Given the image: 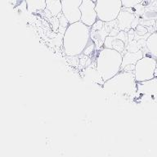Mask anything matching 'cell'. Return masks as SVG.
<instances>
[{
	"label": "cell",
	"instance_id": "cell-13",
	"mask_svg": "<svg viewBox=\"0 0 157 157\" xmlns=\"http://www.w3.org/2000/svg\"><path fill=\"white\" fill-rule=\"evenodd\" d=\"M145 48L147 52V56H151L157 60V32L152 33L146 39Z\"/></svg>",
	"mask_w": 157,
	"mask_h": 157
},
{
	"label": "cell",
	"instance_id": "cell-8",
	"mask_svg": "<svg viewBox=\"0 0 157 157\" xmlns=\"http://www.w3.org/2000/svg\"><path fill=\"white\" fill-rule=\"evenodd\" d=\"M83 0H61V12L68 20L70 24L80 21L81 12L79 10Z\"/></svg>",
	"mask_w": 157,
	"mask_h": 157
},
{
	"label": "cell",
	"instance_id": "cell-1",
	"mask_svg": "<svg viewBox=\"0 0 157 157\" xmlns=\"http://www.w3.org/2000/svg\"><path fill=\"white\" fill-rule=\"evenodd\" d=\"M137 82L133 71H120L112 78L105 81L103 89L113 98L123 101H132L137 91Z\"/></svg>",
	"mask_w": 157,
	"mask_h": 157
},
{
	"label": "cell",
	"instance_id": "cell-3",
	"mask_svg": "<svg viewBox=\"0 0 157 157\" xmlns=\"http://www.w3.org/2000/svg\"><path fill=\"white\" fill-rule=\"evenodd\" d=\"M122 61V54L116 50L107 48L101 49L96 61V67L104 82L121 71Z\"/></svg>",
	"mask_w": 157,
	"mask_h": 157
},
{
	"label": "cell",
	"instance_id": "cell-22",
	"mask_svg": "<svg viewBox=\"0 0 157 157\" xmlns=\"http://www.w3.org/2000/svg\"><path fill=\"white\" fill-rule=\"evenodd\" d=\"M155 77H156L157 78V67L155 69Z\"/></svg>",
	"mask_w": 157,
	"mask_h": 157
},
{
	"label": "cell",
	"instance_id": "cell-6",
	"mask_svg": "<svg viewBox=\"0 0 157 157\" xmlns=\"http://www.w3.org/2000/svg\"><path fill=\"white\" fill-rule=\"evenodd\" d=\"M137 91L135 98L146 102H157V78L143 82H137Z\"/></svg>",
	"mask_w": 157,
	"mask_h": 157
},
{
	"label": "cell",
	"instance_id": "cell-15",
	"mask_svg": "<svg viewBox=\"0 0 157 157\" xmlns=\"http://www.w3.org/2000/svg\"><path fill=\"white\" fill-rule=\"evenodd\" d=\"M61 0H46V9L52 17H57L61 12Z\"/></svg>",
	"mask_w": 157,
	"mask_h": 157
},
{
	"label": "cell",
	"instance_id": "cell-23",
	"mask_svg": "<svg viewBox=\"0 0 157 157\" xmlns=\"http://www.w3.org/2000/svg\"><path fill=\"white\" fill-rule=\"evenodd\" d=\"M93 2H97V0H93Z\"/></svg>",
	"mask_w": 157,
	"mask_h": 157
},
{
	"label": "cell",
	"instance_id": "cell-9",
	"mask_svg": "<svg viewBox=\"0 0 157 157\" xmlns=\"http://www.w3.org/2000/svg\"><path fill=\"white\" fill-rule=\"evenodd\" d=\"M128 44V32L120 30L117 34L113 36H107L105 38L103 48H107L116 50L122 54L126 51V48Z\"/></svg>",
	"mask_w": 157,
	"mask_h": 157
},
{
	"label": "cell",
	"instance_id": "cell-10",
	"mask_svg": "<svg viewBox=\"0 0 157 157\" xmlns=\"http://www.w3.org/2000/svg\"><path fill=\"white\" fill-rule=\"evenodd\" d=\"M95 7L96 2L93 0H83L79 7L81 12L80 21L89 27L93 26V25L98 20Z\"/></svg>",
	"mask_w": 157,
	"mask_h": 157
},
{
	"label": "cell",
	"instance_id": "cell-14",
	"mask_svg": "<svg viewBox=\"0 0 157 157\" xmlns=\"http://www.w3.org/2000/svg\"><path fill=\"white\" fill-rule=\"evenodd\" d=\"M84 76H85V78L91 81L92 83H98V84H101V85H103V83H104L102 77L100 75V73L98 72L96 66L93 67V66H90L87 67L84 71Z\"/></svg>",
	"mask_w": 157,
	"mask_h": 157
},
{
	"label": "cell",
	"instance_id": "cell-24",
	"mask_svg": "<svg viewBox=\"0 0 157 157\" xmlns=\"http://www.w3.org/2000/svg\"><path fill=\"white\" fill-rule=\"evenodd\" d=\"M156 3H157V0H156Z\"/></svg>",
	"mask_w": 157,
	"mask_h": 157
},
{
	"label": "cell",
	"instance_id": "cell-11",
	"mask_svg": "<svg viewBox=\"0 0 157 157\" xmlns=\"http://www.w3.org/2000/svg\"><path fill=\"white\" fill-rule=\"evenodd\" d=\"M108 36V34L105 28V22L98 20L93 25L90 29V38L95 44V46L98 48H100L103 46L105 38Z\"/></svg>",
	"mask_w": 157,
	"mask_h": 157
},
{
	"label": "cell",
	"instance_id": "cell-18",
	"mask_svg": "<svg viewBox=\"0 0 157 157\" xmlns=\"http://www.w3.org/2000/svg\"><path fill=\"white\" fill-rule=\"evenodd\" d=\"M132 12H133V13H134V14L138 17L139 16H141V15H142L143 13H144L145 7H143L141 3H140V4H137L136 5L135 7H132Z\"/></svg>",
	"mask_w": 157,
	"mask_h": 157
},
{
	"label": "cell",
	"instance_id": "cell-21",
	"mask_svg": "<svg viewBox=\"0 0 157 157\" xmlns=\"http://www.w3.org/2000/svg\"><path fill=\"white\" fill-rule=\"evenodd\" d=\"M155 29H156V31H157V18H156V20H155Z\"/></svg>",
	"mask_w": 157,
	"mask_h": 157
},
{
	"label": "cell",
	"instance_id": "cell-20",
	"mask_svg": "<svg viewBox=\"0 0 157 157\" xmlns=\"http://www.w3.org/2000/svg\"><path fill=\"white\" fill-rule=\"evenodd\" d=\"M94 47H96L95 44L93 43V40H90L89 43L88 44V45H87V47H86V48L84 49V51H83L84 54H85V55H89L91 52H93V49H94Z\"/></svg>",
	"mask_w": 157,
	"mask_h": 157
},
{
	"label": "cell",
	"instance_id": "cell-7",
	"mask_svg": "<svg viewBox=\"0 0 157 157\" xmlns=\"http://www.w3.org/2000/svg\"><path fill=\"white\" fill-rule=\"evenodd\" d=\"M116 21L120 30L128 32L131 29H134L138 25L139 18L133 13L132 8L123 7L118 15Z\"/></svg>",
	"mask_w": 157,
	"mask_h": 157
},
{
	"label": "cell",
	"instance_id": "cell-19",
	"mask_svg": "<svg viewBox=\"0 0 157 157\" xmlns=\"http://www.w3.org/2000/svg\"><path fill=\"white\" fill-rule=\"evenodd\" d=\"M135 33L137 34H138L139 36H142V35H145V34L148 33V30L145 26H142V25H137L136 28L134 29Z\"/></svg>",
	"mask_w": 157,
	"mask_h": 157
},
{
	"label": "cell",
	"instance_id": "cell-2",
	"mask_svg": "<svg viewBox=\"0 0 157 157\" xmlns=\"http://www.w3.org/2000/svg\"><path fill=\"white\" fill-rule=\"evenodd\" d=\"M91 27L83 22L70 24L63 34V48L66 55L75 56L80 55L90 41Z\"/></svg>",
	"mask_w": 157,
	"mask_h": 157
},
{
	"label": "cell",
	"instance_id": "cell-17",
	"mask_svg": "<svg viewBox=\"0 0 157 157\" xmlns=\"http://www.w3.org/2000/svg\"><path fill=\"white\" fill-rule=\"evenodd\" d=\"M142 2L143 0H121L124 8H132L136 5L142 3Z\"/></svg>",
	"mask_w": 157,
	"mask_h": 157
},
{
	"label": "cell",
	"instance_id": "cell-4",
	"mask_svg": "<svg viewBox=\"0 0 157 157\" xmlns=\"http://www.w3.org/2000/svg\"><path fill=\"white\" fill-rule=\"evenodd\" d=\"M121 0H97L95 10L98 20L104 22L115 21L122 10Z\"/></svg>",
	"mask_w": 157,
	"mask_h": 157
},
{
	"label": "cell",
	"instance_id": "cell-16",
	"mask_svg": "<svg viewBox=\"0 0 157 157\" xmlns=\"http://www.w3.org/2000/svg\"><path fill=\"white\" fill-rule=\"evenodd\" d=\"M28 9L34 12L46 9V0H25Z\"/></svg>",
	"mask_w": 157,
	"mask_h": 157
},
{
	"label": "cell",
	"instance_id": "cell-5",
	"mask_svg": "<svg viewBox=\"0 0 157 157\" xmlns=\"http://www.w3.org/2000/svg\"><path fill=\"white\" fill-rule=\"evenodd\" d=\"M157 67V60L151 56L145 55L135 65L134 75L137 82L150 80L155 77Z\"/></svg>",
	"mask_w": 157,
	"mask_h": 157
},
{
	"label": "cell",
	"instance_id": "cell-12",
	"mask_svg": "<svg viewBox=\"0 0 157 157\" xmlns=\"http://www.w3.org/2000/svg\"><path fill=\"white\" fill-rule=\"evenodd\" d=\"M123 56L122 66L121 71H134L135 65L140 59L144 56L143 52L142 50L132 52L125 51Z\"/></svg>",
	"mask_w": 157,
	"mask_h": 157
}]
</instances>
